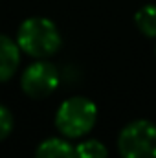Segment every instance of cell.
Returning <instances> with one entry per match:
<instances>
[{"label":"cell","instance_id":"cell-1","mask_svg":"<svg viewBox=\"0 0 156 158\" xmlns=\"http://www.w3.org/2000/svg\"><path fill=\"white\" fill-rule=\"evenodd\" d=\"M17 44L20 50L35 59H46L53 55L61 44V33L57 26L44 17H30L26 19L17 33Z\"/></svg>","mask_w":156,"mask_h":158},{"label":"cell","instance_id":"cell-3","mask_svg":"<svg viewBox=\"0 0 156 158\" xmlns=\"http://www.w3.org/2000/svg\"><path fill=\"white\" fill-rule=\"evenodd\" d=\"M121 158H156V125L149 119L130 121L117 136Z\"/></svg>","mask_w":156,"mask_h":158},{"label":"cell","instance_id":"cell-5","mask_svg":"<svg viewBox=\"0 0 156 158\" xmlns=\"http://www.w3.org/2000/svg\"><path fill=\"white\" fill-rule=\"evenodd\" d=\"M20 64V46L6 35H0V83L15 76Z\"/></svg>","mask_w":156,"mask_h":158},{"label":"cell","instance_id":"cell-9","mask_svg":"<svg viewBox=\"0 0 156 158\" xmlns=\"http://www.w3.org/2000/svg\"><path fill=\"white\" fill-rule=\"evenodd\" d=\"M11 131H13V114L9 112L7 107L0 105V142L7 138Z\"/></svg>","mask_w":156,"mask_h":158},{"label":"cell","instance_id":"cell-4","mask_svg":"<svg viewBox=\"0 0 156 158\" xmlns=\"http://www.w3.org/2000/svg\"><path fill=\"white\" fill-rule=\"evenodd\" d=\"M59 81H61L59 70L51 63L37 61L22 72L20 86L26 96L33 99H44L57 88Z\"/></svg>","mask_w":156,"mask_h":158},{"label":"cell","instance_id":"cell-6","mask_svg":"<svg viewBox=\"0 0 156 158\" xmlns=\"http://www.w3.org/2000/svg\"><path fill=\"white\" fill-rule=\"evenodd\" d=\"M35 158H77V153L63 138H46L37 147Z\"/></svg>","mask_w":156,"mask_h":158},{"label":"cell","instance_id":"cell-7","mask_svg":"<svg viewBox=\"0 0 156 158\" xmlns=\"http://www.w3.org/2000/svg\"><path fill=\"white\" fill-rule=\"evenodd\" d=\"M134 22H136L138 30L145 37L154 39L156 37V6L147 4L142 9H138L136 15H134Z\"/></svg>","mask_w":156,"mask_h":158},{"label":"cell","instance_id":"cell-2","mask_svg":"<svg viewBox=\"0 0 156 158\" xmlns=\"http://www.w3.org/2000/svg\"><path fill=\"white\" fill-rule=\"evenodd\" d=\"M97 119V107L83 96H74L63 101L55 114V127L66 138H81L88 134Z\"/></svg>","mask_w":156,"mask_h":158},{"label":"cell","instance_id":"cell-8","mask_svg":"<svg viewBox=\"0 0 156 158\" xmlns=\"http://www.w3.org/2000/svg\"><path fill=\"white\" fill-rule=\"evenodd\" d=\"M77 158H109V151L99 140H84L76 147Z\"/></svg>","mask_w":156,"mask_h":158}]
</instances>
